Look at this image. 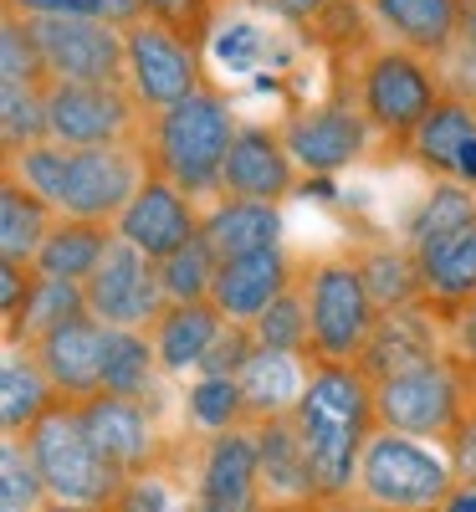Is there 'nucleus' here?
<instances>
[{
    "instance_id": "1",
    "label": "nucleus",
    "mask_w": 476,
    "mask_h": 512,
    "mask_svg": "<svg viewBox=\"0 0 476 512\" xmlns=\"http://www.w3.org/2000/svg\"><path fill=\"white\" fill-rule=\"evenodd\" d=\"M297 436L308 446L313 461V482H318V502H338L349 497L359 482V456L374 436V379L359 364H338V359H318L308 369V390H302L297 410Z\"/></svg>"
},
{
    "instance_id": "2",
    "label": "nucleus",
    "mask_w": 476,
    "mask_h": 512,
    "mask_svg": "<svg viewBox=\"0 0 476 512\" xmlns=\"http://www.w3.org/2000/svg\"><path fill=\"white\" fill-rule=\"evenodd\" d=\"M236 134H241V123H236V108L226 103V93L195 88L175 108L154 113V134H149L154 175L175 180L185 195L221 190V169H226Z\"/></svg>"
},
{
    "instance_id": "3",
    "label": "nucleus",
    "mask_w": 476,
    "mask_h": 512,
    "mask_svg": "<svg viewBox=\"0 0 476 512\" xmlns=\"http://www.w3.org/2000/svg\"><path fill=\"white\" fill-rule=\"evenodd\" d=\"M456 487H461V472L446 451H436L425 436L374 425V436L359 456V482H354V497L369 512H441Z\"/></svg>"
},
{
    "instance_id": "4",
    "label": "nucleus",
    "mask_w": 476,
    "mask_h": 512,
    "mask_svg": "<svg viewBox=\"0 0 476 512\" xmlns=\"http://www.w3.org/2000/svg\"><path fill=\"white\" fill-rule=\"evenodd\" d=\"M26 446H31L36 466H41V482H47L52 502H98V507H113L123 482H128L118 466L93 446V436L82 431L72 400H57L47 415H41L26 431Z\"/></svg>"
},
{
    "instance_id": "5",
    "label": "nucleus",
    "mask_w": 476,
    "mask_h": 512,
    "mask_svg": "<svg viewBox=\"0 0 476 512\" xmlns=\"http://www.w3.org/2000/svg\"><path fill=\"white\" fill-rule=\"evenodd\" d=\"M441 93V77L430 72V57L410 52V47H379L364 57L359 67V113L374 123V134L384 139H405L425 123V113L436 108Z\"/></svg>"
},
{
    "instance_id": "6",
    "label": "nucleus",
    "mask_w": 476,
    "mask_h": 512,
    "mask_svg": "<svg viewBox=\"0 0 476 512\" xmlns=\"http://www.w3.org/2000/svg\"><path fill=\"white\" fill-rule=\"evenodd\" d=\"M308 292V323H313V354L338 359V364H359L369 333L379 323V308L369 297V282L359 272L354 256H333L318 262L302 282Z\"/></svg>"
},
{
    "instance_id": "7",
    "label": "nucleus",
    "mask_w": 476,
    "mask_h": 512,
    "mask_svg": "<svg viewBox=\"0 0 476 512\" xmlns=\"http://www.w3.org/2000/svg\"><path fill=\"white\" fill-rule=\"evenodd\" d=\"M123 47H128V88H134L139 108L164 113L180 98H190L200 82V52L195 41L175 26H164L159 16H139L123 26Z\"/></svg>"
},
{
    "instance_id": "8",
    "label": "nucleus",
    "mask_w": 476,
    "mask_h": 512,
    "mask_svg": "<svg viewBox=\"0 0 476 512\" xmlns=\"http://www.w3.org/2000/svg\"><path fill=\"white\" fill-rule=\"evenodd\" d=\"M149 180V164L134 144H93V149H67L62 190H57V216L77 221H118L123 205L139 195Z\"/></svg>"
},
{
    "instance_id": "9",
    "label": "nucleus",
    "mask_w": 476,
    "mask_h": 512,
    "mask_svg": "<svg viewBox=\"0 0 476 512\" xmlns=\"http://www.w3.org/2000/svg\"><path fill=\"white\" fill-rule=\"evenodd\" d=\"M52 82H128L123 26L103 16H26Z\"/></svg>"
},
{
    "instance_id": "10",
    "label": "nucleus",
    "mask_w": 476,
    "mask_h": 512,
    "mask_svg": "<svg viewBox=\"0 0 476 512\" xmlns=\"http://www.w3.org/2000/svg\"><path fill=\"white\" fill-rule=\"evenodd\" d=\"M374 415L389 431L425 436V441H451L461 431V384L451 364H420L405 374H389L374 384Z\"/></svg>"
},
{
    "instance_id": "11",
    "label": "nucleus",
    "mask_w": 476,
    "mask_h": 512,
    "mask_svg": "<svg viewBox=\"0 0 476 512\" xmlns=\"http://www.w3.org/2000/svg\"><path fill=\"white\" fill-rule=\"evenodd\" d=\"M139 98L128 82H52L47 88V139L67 149L128 144Z\"/></svg>"
},
{
    "instance_id": "12",
    "label": "nucleus",
    "mask_w": 476,
    "mask_h": 512,
    "mask_svg": "<svg viewBox=\"0 0 476 512\" xmlns=\"http://www.w3.org/2000/svg\"><path fill=\"white\" fill-rule=\"evenodd\" d=\"M82 292H88V313L108 328H154V318L169 308L164 282H159V262L123 236H113L108 256L98 262V272L82 282Z\"/></svg>"
},
{
    "instance_id": "13",
    "label": "nucleus",
    "mask_w": 476,
    "mask_h": 512,
    "mask_svg": "<svg viewBox=\"0 0 476 512\" xmlns=\"http://www.w3.org/2000/svg\"><path fill=\"white\" fill-rule=\"evenodd\" d=\"M277 134L292 149L302 175H338V169H349L369 154L374 123L359 113V103H318L292 113Z\"/></svg>"
},
{
    "instance_id": "14",
    "label": "nucleus",
    "mask_w": 476,
    "mask_h": 512,
    "mask_svg": "<svg viewBox=\"0 0 476 512\" xmlns=\"http://www.w3.org/2000/svg\"><path fill=\"white\" fill-rule=\"evenodd\" d=\"M256 502H262V451H256V431H246V425L215 431L205 456H200L195 507L200 512H256Z\"/></svg>"
},
{
    "instance_id": "15",
    "label": "nucleus",
    "mask_w": 476,
    "mask_h": 512,
    "mask_svg": "<svg viewBox=\"0 0 476 512\" xmlns=\"http://www.w3.org/2000/svg\"><path fill=\"white\" fill-rule=\"evenodd\" d=\"M113 231L123 241H134L139 251H149L154 262H164L169 251H180L190 236H200L195 195H185L175 180H164V175H149L139 185V195L123 205V216L113 221Z\"/></svg>"
},
{
    "instance_id": "16",
    "label": "nucleus",
    "mask_w": 476,
    "mask_h": 512,
    "mask_svg": "<svg viewBox=\"0 0 476 512\" xmlns=\"http://www.w3.org/2000/svg\"><path fill=\"white\" fill-rule=\"evenodd\" d=\"M297 175L302 169H297L292 149L282 144V134H272V128H241L226 154V169H221V195L282 205L297 190Z\"/></svg>"
},
{
    "instance_id": "17",
    "label": "nucleus",
    "mask_w": 476,
    "mask_h": 512,
    "mask_svg": "<svg viewBox=\"0 0 476 512\" xmlns=\"http://www.w3.org/2000/svg\"><path fill=\"white\" fill-rule=\"evenodd\" d=\"M82 431L93 436V446L118 466L123 477H139L149 456H154V425H149V405L144 400H123V395H88V400H72Z\"/></svg>"
},
{
    "instance_id": "18",
    "label": "nucleus",
    "mask_w": 476,
    "mask_h": 512,
    "mask_svg": "<svg viewBox=\"0 0 476 512\" xmlns=\"http://www.w3.org/2000/svg\"><path fill=\"white\" fill-rule=\"evenodd\" d=\"M41 369L52 374L57 395L67 400H88L103 390V354H108V323H98L93 313H82L62 328H52L41 344H31Z\"/></svg>"
},
{
    "instance_id": "19",
    "label": "nucleus",
    "mask_w": 476,
    "mask_h": 512,
    "mask_svg": "<svg viewBox=\"0 0 476 512\" xmlns=\"http://www.w3.org/2000/svg\"><path fill=\"white\" fill-rule=\"evenodd\" d=\"M287 287H292L287 251L282 246H267V251H246V256L221 262L215 287H210V303L221 308L231 323H256Z\"/></svg>"
},
{
    "instance_id": "20",
    "label": "nucleus",
    "mask_w": 476,
    "mask_h": 512,
    "mask_svg": "<svg viewBox=\"0 0 476 512\" xmlns=\"http://www.w3.org/2000/svg\"><path fill=\"white\" fill-rule=\"evenodd\" d=\"M410 154L425 169H436L441 180H456V185L476 190V103L441 98L425 113V123L410 134Z\"/></svg>"
},
{
    "instance_id": "21",
    "label": "nucleus",
    "mask_w": 476,
    "mask_h": 512,
    "mask_svg": "<svg viewBox=\"0 0 476 512\" xmlns=\"http://www.w3.org/2000/svg\"><path fill=\"white\" fill-rule=\"evenodd\" d=\"M256 451H262V502L267 507H313L318 502L313 461H308V446H302L292 415L256 420Z\"/></svg>"
},
{
    "instance_id": "22",
    "label": "nucleus",
    "mask_w": 476,
    "mask_h": 512,
    "mask_svg": "<svg viewBox=\"0 0 476 512\" xmlns=\"http://www.w3.org/2000/svg\"><path fill=\"white\" fill-rule=\"evenodd\" d=\"M436 359H441L436 323L425 318L420 303H405V308L379 313L369 344H364V354H359V369L379 384V379H389V374H405V369L436 364Z\"/></svg>"
},
{
    "instance_id": "23",
    "label": "nucleus",
    "mask_w": 476,
    "mask_h": 512,
    "mask_svg": "<svg viewBox=\"0 0 476 512\" xmlns=\"http://www.w3.org/2000/svg\"><path fill=\"white\" fill-rule=\"evenodd\" d=\"M374 26L420 57H446L461 36V0H364Z\"/></svg>"
},
{
    "instance_id": "24",
    "label": "nucleus",
    "mask_w": 476,
    "mask_h": 512,
    "mask_svg": "<svg viewBox=\"0 0 476 512\" xmlns=\"http://www.w3.org/2000/svg\"><path fill=\"white\" fill-rule=\"evenodd\" d=\"M221 328H226V313L215 308L210 297H200V303H169L149 328L164 374H200V364H205Z\"/></svg>"
},
{
    "instance_id": "25",
    "label": "nucleus",
    "mask_w": 476,
    "mask_h": 512,
    "mask_svg": "<svg viewBox=\"0 0 476 512\" xmlns=\"http://www.w3.org/2000/svg\"><path fill=\"white\" fill-rule=\"evenodd\" d=\"M200 231L205 241L215 246L221 262L231 256H246V251H267V246H282V210L267 205V200H236V195H221L205 216H200Z\"/></svg>"
},
{
    "instance_id": "26",
    "label": "nucleus",
    "mask_w": 476,
    "mask_h": 512,
    "mask_svg": "<svg viewBox=\"0 0 476 512\" xmlns=\"http://www.w3.org/2000/svg\"><path fill=\"white\" fill-rule=\"evenodd\" d=\"M52 405H57V384L41 369L36 349L6 344V359H0V425H6V436H26Z\"/></svg>"
},
{
    "instance_id": "27",
    "label": "nucleus",
    "mask_w": 476,
    "mask_h": 512,
    "mask_svg": "<svg viewBox=\"0 0 476 512\" xmlns=\"http://www.w3.org/2000/svg\"><path fill=\"white\" fill-rule=\"evenodd\" d=\"M113 226L108 221H77V216H57L47 241H41L36 251V272L41 277H67V282H88L98 272V262L108 256L113 246Z\"/></svg>"
},
{
    "instance_id": "28",
    "label": "nucleus",
    "mask_w": 476,
    "mask_h": 512,
    "mask_svg": "<svg viewBox=\"0 0 476 512\" xmlns=\"http://www.w3.org/2000/svg\"><path fill=\"white\" fill-rule=\"evenodd\" d=\"M236 379H241V390H246L251 420L292 415L297 400H302V390H308V369H302V354H282V349H256Z\"/></svg>"
},
{
    "instance_id": "29",
    "label": "nucleus",
    "mask_w": 476,
    "mask_h": 512,
    "mask_svg": "<svg viewBox=\"0 0 476 512\" xmlns=\"http://www.w3.org/2000/svg\"><path fill=\"white\" fill-rule=\"evenodd\" d=\"M164 364L154 349V333L144 328H108V354H103V390L123 400H144L154 395Z\"/></svg>"
},
{
    "instance_id": "30",
    "label": "nucleus",
    "mask_w": 476,
    "mask_h": 512,
    "mask_svg": "<svg viewBox=\"0 0 476 512\" xmlns=\"http://www.w3.org/2000/svg\"><path fill=\"white\" fill-rule=\"evenodd\" d=\"M52 221H57V210L41 195H31L21 180L6 175V185H0V262H26L31 267L41 241L52 231Z\"/></svg>"
},
{
    "instance_id": "31",
    "label": "nucleus",
    "mask_w": 476,
    "mask_h": 512,
    "mask_svg": "<svg viewBox=\"0 0 476 512\" xmlns=\"http://www.w3.org/2000/svg\"><path fill=\"white\" fill-rule=\"evenodd\" d=\"M82 313H88V292H82V282L41 277V272H36L21 318L6 328V344H26V349H31V344H41L52 328H62V323H72V318H82Z\"/></svg>"
},
{
    "instance_id": "32",
    "label": "nucleus",
    "mask_w": 476,
    "mask_h": 512,
    "mask_svg": "<svg viewBox=\"0 0 476 512\" xmlns=\"http://www.w3.org/2000/svg\"><path fill=\"white\" fill-rule=\"evenodd\" d=\"M420 277H425V297L436 303H466L476 297V221L456 236H446L441 246L415 251Z\"/></svg>"
},
{
    "instance_id": "33",
    "label": "nucleus",
    "mask_w": 476,
    "mask_h": 512,
    "mask_svg": "<svg viewBox=\"0 0 476 512\" xmlns=\"http://www.w3.org/2000/svg\"><path fill=\"white\" fill-rule=\"evenodd\" d=\"M364 282H369V297L374 308L389 313V308H405V303H420L425 297V277H420V262L415 251H400V246H369L364 256H354Z\"/></svg>"
},
{
    "instance_id": "34",
    "label": "nucleus",
    "mask_w": 476,
    "mask_h": 512,
    "mask_svg": "<svg viewBox=\"0 0 476 512\" xmlns=\"http://www.w3.org/2000/svg\"><path fill=\"white\" fill-rule=\"evenodd\" d=\"M476 221V190L471 185H456V180H441L430 190L415 216H410V251H425V246H441L446 236L466 231Z\"/></svg>"
},
{
    "instance_id": "35",
    "label": "nucleus",
    "mask_w": 476,
    "mask_h": 512,
    "mask_svg": "<svg viewBox=\"0 0 476 512\" xmlns=\"http://www.w3.org/2000/svg\"><path fill=\"white\" fill-rule=\"evenodd\" d=\"M215 272H221V256H215V246L205 241V231L190 236L180 251H169L159 262V282H164L169 303H200V297H210Z\"/></svg>"
},
{
    "instance_id": "36",
    "label": "nucleus",
    "mask_w": 476,
    "mask_h": 512,
    "mask_svg": "<svg viewBox=\"0 0 476 512\" xmlns=\"http://www.w3.org/2000/svg\"><path fill=\"white\" fill-rule=\"evenodd\" d=\"M185 415L200 425V431H231V425L251 420L246 410V390L236 374H195L190 395H185Z\"/></svg>"
},
{
    "instance_id": "37",
    "label": "nucleus",
    "mask_w": 476,
    "mask_h": 512,
    "mask_svg": "<svg viewBox=\"0 0 476 512\" xmlns=\"http://www.w3.org/2000/svg\"><path fill=\"white\" fill-rule=\"evenodd\" d=\"M47 139V88L36 82H0V144L6 154Z\"/></svg>"
},
{
    "instance_id": "38",
    "label": "nucleus",
    "mask_w": 476,
    "mask_h": 512,
    "mask_svg": "<svg viewBox=\"0 0 476 512\" xmlns=\"http://www.w3.org/2000/svg\"><path fill=\"white\" fill-rule=\"evenodd\" d=\"M256 328V344L262 349H282V354H302L313 349V323H308V292L287 287L277 303L251 323Z\"/></svg>"
},
{
    "instance_id": "39",
    "label": "nucleus",
    "mask_w": 476,
    "mask_h": 512,
    "mask_svg": "<svg viewBox=\"0 0 476 512\" xmlns=\"http://www.w3.org/2000/svg\"><path fill=\"white\" fill-rule=\"evenodd\" d=\"M0 82H36V88H52V72L41 62L31 21L11 6H6V21H0Z\"/></svg>"
},
{
    "instance_id": "40",
    "label": "nucleus",
    "mask_w": 476,
    "mask_h": 512,
    "mask_svg": "<svg viewBox=\"0 0 476 512\" xmlns=\"http://www.w3.org/2000/svg\"><path fill=\"white\" fill-rule=\"evenodd\" d=\"M47 502L52 497L31 446L21 436H6V451H0V507H47Z\"/></svg>"
},
{
    "instance_id": "41",
    "label": "nucleus",
    "mask_w": 476,
    "mask_h": 512,
    "mask_svg": "<svg viewBox=\"0 0 476 512\" xmlns=\"http://www.w3.org/2000/svg\"><path fill=\"white\" fill-rule=\"evenodd\" d=\"M6 6L21 11V16H103V21H118V26L149 16L144 0H6Z\"/></svg>"
},
{
    "instance_id": "42",
    "label": "nucleus",
    "mask_w": 476,
    "mask_h": 512,
    "mask_svg": "<svg viewBox=\"0 0 476 512\" xmlns=\"http://www.w3.org/2000/svg\"><path fill=\"white\" fill-rule=\"evenodd\" d=\"M210 52L231 77H246V72H256V62H262L267 36H262V26H251V21H226V26H215Z\"/></svg>"
},
{
    "instance_id": "43",
    "label": "nucleus",
    "mask_w": 476,
    "mask_h": 512,
    "mask_svg": "<svg viewBox=\"0 0 476 512\" xmlns=\"http://www.w3.org/2000/svg\"><path fill=\"white\" fill-rule=\"evenodd\" d=\"M262 349L256 344V328L251 323H231L226 318V328L215 333V344H210V354H205V364H200V374H241L246 369V359Z\"/></svg>"
},
{
    "instance_id": "44",
    "label": "nucleus",
    "mask_w": 476,
    "mask_h": 512,
    "mask_svg": "<svg viewBox=\"0 0 476 512\" xmlns=\"http://www.w3.org/2000/svg\"><path fill=\"white\" fill-rule=\"evenodd\" d=\"M441 62H446V72H441V93H446V98H466V103H476V47L456 41V47H451Z\"/></svg>"
},
{
    "instance_id": "45",
    "label": "nucleus",
    "mask_w": 476,
    "mask_h": 512,
    "mask_svg": "<svg viewBox=\"0 0 476 512\" xmlns=\"http://www.w3.org/2000/svg\"><path fill=\"white\" fill-rule=\"evenodd\" d=\"M144 11L159 16L164 26L185 31V36L195 41V36L205 31V21H210V0H144Z\"/></svg>"
},
{
    "instance_id": "46",
    "label": "nucleus",
    "mask_w": 476,
    "mask_h": 512,
    "mask_svg": "<svg viewBox=\"0 0 476 512\" xmlns=\"http://www.w3.org/2000/svg\"><path fill=\"white\" fill-rule=\"evenodd\" d=\"M31 282H36V267H26V262H0V308H6V328L21 318L26 297H31Z\"/></svg>"
},
{
    "instance_id": "47",
    "label": "nucleus",
    "mask_w": 476,
    "mask_h": 512,
    "mask_svg": "<svg viewBox=\"0 0 476 512\" xmlns=\"http://www.w3.org/2000/svg\"><path fill=\"white\" fill-rule=\"evenodd\" d=\"M246 6L267 11V16H277V21H287V26H318V21L328 16L333 0H246Z\"/></svg>"
},
{
    "instance_id": "48",
    "label": "nucleus",
    "mask_w": 476,
    "mask_h": 512,
    "mask_svg": "<svg viewBox=\"0 0 476 512\" xmlns=\"http://www.w3.org/2000/svg\"><path fill=\"white\" fill-rule=\"evenodd\" d=\"M118 512H169V502H164V487L154 482V477H128L123 482V492H118V502H113Z\"/></svg>"
},
{
    "instance_id": "49",
    "label": "nucleus",
    "mask_w": 476,
    "mask_h": 512,
    "mask_svg": "<svg viewBox=\"0 0 476 512\" xmlns=\"http://www.w3.org/2000/svg\"><path fill=\"white\" fill-rule=\"evenodd\" d=\"M451 446H456V451H451V461H456L461 482H476V420H471V425H461Z\"/></svg>"
},
{
    "instance_id": "50",
    "label": "nucleus",
    "mask_w": 476,
    "mask_h": 512,
    "mask_svg": "<svg viewBox=\"0 0 476 512\" xmlns=\"http://www.w3.org/2000/svg\"><path fill=\"white\" fill-rule=\"evenodd\" d=\"M456 344L466 359H476V297H466V313L456 318Z\"/></svg>"
},
{
    "instance_id": "51",
    "label": "nucleus",
    "mask_w": 476,
    "mask_h": 512,
    "mask_svg": "<svg viewBox=\"0 0 476 512\" xmlns=\"http://www.w3.org/2000/svg\"><path fill=\"white\" fill-rule=\"evenodd\" d=\"M441 512H476V482H461L451 497H446V507Z\"/></svg>"
},
{
    "instance_id": "52",
    "label": "nucleus",
    "mask_w": 476,
    "mask_h": 512,
    "mask_svg": "<svg viewBox=\"0 0 476 512\" xmlns=\"http://www.w3.org/2000/svg\"><path fill=\"white\" fill-rule=\"evenodd\" d=\"M41 512H118V507H98V502H47Z\"/></svg>"
},
{
    "instance_id": "53",
    "label": "nucleus",
    "mask_w": 476,
    "mask_h": 512,
    "mask_svg": "<svg viewBox=\"0 0 476 512\" xmlns=\"http://www.w3.org/2000/svg\"><path fill=\"white\" fill-rule=\"evenodd\" d=\"M0 512H41V507H0Z\"/></svg>"
},
{
    "instance_id": "54",
    "label": "nucleus",
    "mask_w": 476,
    "mask_h": 512,
    "mask_svg": "<svg viewBox=\"0 0 476 512\" xmlns=\"http://www.w3.org/2000/svg\"><path fill=\"white\" fill-rule=\"evenodd\" d=\"M169 512H175V507H169ZM195 512H200V507H195Z\"/></svg>"
}]
</instances>
